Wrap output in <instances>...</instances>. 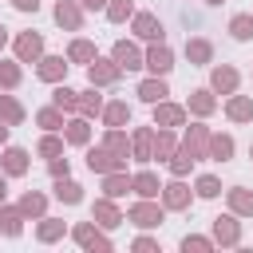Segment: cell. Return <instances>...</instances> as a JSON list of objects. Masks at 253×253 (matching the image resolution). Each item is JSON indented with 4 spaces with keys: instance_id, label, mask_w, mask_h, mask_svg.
Wrapping results in <instances>:
<instances>
[{
    "instance_id": "cell-1",
    "label": "cell",
    "mask_w": 253,
    "mask_h": 253,
    "mask_svg": "<svg viewBox=\"0 0 253 253\" xmlns=\"http://www.w3.org/2000/svg\"><path fill=\"white\" fill-rule=\"evenodd\" d=\"M67 237H71L83 253H115L111 233H107V229H99L95 221H75V225L67 229Z\"/></svg>"
},
{
    "instance_id": "cell-2",
    "label": "cell",
    "mask_w": 253,
    "mask_h": 253,
    "mask_svg": "<svg viewBox=\"0 0 253 253\" xmlns=\"http://www.w3.org/2000/svg\"><path fill=\"white\" fill-rule=\"evenodd\" d=\"M126 221H130L134 229H158V225L166 221V210H162L158 198H134L130 210H126Z\"/></svg>"
},
{
    "instance_id": "cell-3",
    "label": "cell",
    "mask_w": 253,
    "mask_h": 253,
    "mask_svg": "<svg viewBox=\"0 0 253 253\" xmlns=\"http://www.w3.org/2000/svg\"><path fill=\"white\" fill-rule=\"evenodd\" d=\"M158 202L166 213H186L194 206V186H186V178H170V182H162Z\"/></svg>"
},
{
    "instance_id": "cell-4",
    "label": "cell",
    "mask_w": 253,
    "mask_h": 253,
    "mask_svg": "<svg viewBox=\"0 0 253 253\" xmlns=\"http://www.w3.org/2000/svg\"><path fill=\"white\" fill-rule=\"evenodd\" d=\"M210 237H213V245L217 249H241V217L237 213H217L213 221H210Z\"/></svg>"
},
{
    "instance_id": "cell-5",
    "label": "cell",
    "mask_w": 253,
    "mask_h": 253,
    "mask_svg": "<svg viewBox=\"0 0 253 253\" xmlns=\"http://www.w3.org/2000/svg\"><path fill=\"white\" fill-rule=\"evenodd\" d=\"M142 71L146 75H170L174 71V47L166 40H154L142 47Z\"/></svg>"
},
{
    "instance_id": "cell-6",
    "label": "cell",
    "mask_w": 253,
    "mask_h": 253,
    "mask_svg": "<svg viewBox=\"0 0 253 253\" xmlns=\"http://www.w3.org/2000/svg\"><path fill=\"white\" fill-rule=\"evenodd\" d=\"M43 51H47V43H43V32L28 28V32H16V36H12V55H16L20 63H36Z\"/></svg>"
},
{
    "instance_id": "cell-7",
    "label": "cell",
    "mask_w": 253,
    "mask_h": 253,
    "mask_svg": "<svg viewBox=\"0 0 253 253\" xmlns=\"http://www.w3.org/2000/svg\"><path fill=\"white\" fill-rule=\"evenodd\" d=\"M186 119H190L186 103H174V99H158V103L150 107V123H154V126H170V130H182V126H186Z\"/></svg>"
},
{
    "instance_id": "cell-8",
    "label": "cell",
    "mask_w": 253,
    "mask_h": 253,
    "mask_svg": "<svg viewBox=\"0 0 253 253\" xmlns=\"http://www.w3.org/2000/svg\"><path fill=\"white\" fill-rule=\"evenodd\" d=\"M119 79H123V67H119L111 55H95V59L87 63V83H91V87L103 91V87H115Z\"/></svg>"
},
{
    "instance_id": "cell-9",
    "label": "cell",
    "mask_w": 253,
    "mask_h": 253,
    "mask_svg": "<svg viewBox=\"0 0 253 253\" xmlns=\"http://www.w3.org/2000/svg\"><path fill=\"white\" fill-rule=\"evenodd\" d=\"M83 150H87V154H83L87 170H91V174H99V178H103V174H111V170H126V158L111 154V150H107L103 142H99V146H91V142H87Z\"/></svg>"
},
{
    "instance_id": "cell-10",
    "label": "cell",
    "mask_w": 253,
    "mask_h": 253,
    "mask_svg": "<svg viewBox=\"0 0 253 253\" xmlns=\"http://www.w3.org/2000/svg\"><path fill=\"white\" fill-rule=\"evenodd\" d=\"M0 170H4L8 178H24V174H32V150H28V146H12V142H4V146H0Z\"/></svg>"
},
{
    "instance_id": "cell-11",
    "label": "cell",
    "mask_w": 253,
    "mask_h": 253,
    "mask_svg": "<svg viewBox=\"0 0 253 253\" xmlns=\"http://www.w3.org/2000/svg\"><path fill=\"white\" fill-rule=\"evenodd\" d=\"M91 221H95L99 229H107V233H111V229H119V225L126 221V213L119 210V202H115V198L99 194V198L91 202Z\"/></svg>"
},
{
    "instance_id": "cell-12",
    "label": "cell",
    "mask_w": 253,
    "mask_h": 253,
    "mask_svg": "<svg viewBox=\"0 0 253 253\" xmlns=\"http://www.w3.org/2000/svg\"><path fill=\"white\" fill-rule=\"evenodd\" d=\"M126 24H130V32H134V40H138V43L166 40V28H162V20H158L154 12H138V8H134V16H130Z\"/></svg>"
},
{
    "instance_id": "cell-13",
    "label": "cell",
    "mask_w": 253,
    "mask_h": 253,
    "mask_svg": "<svg viewBox=\"0 0 253 253\" xmlns=\"http://www.w3.org/2000/svg\"><path fill=\"white\" fill-rule=\"evenodd\" d=\"M213 95H233L241 91V71L233 63H210V83H206Z\"/></svg>"
},
{
    "instance_id": "cell-14",
    "label": "cell",
    "mask_w": 253,
    "mask_h": 253,
    "mask_svg": "<svg viewBox=\"0 0 253 253\" xmlns=\"http://www.w3.org/2000/svg\"><path fill=\"white\" fill-rule=\"evenodd\" d=\"M178 142H182V146L202 162V158H206V146H210V126H206V119H194V123L186 119V126H182V134H178Z\"/></svg>"
},
{
    "instance_id": "cell-15",
    "label": "cell",
    "mask_w": 253,
    "mask_h": 253,
    "mask_svg": "<svg viewBox=\"0 0 253 253\" xmlns=\"http://www.w3.org/2000/svg\"><path fill=\"white\" fill-rule=\"evenodd\" d=\"M51 20H55L63 32H83V24H87V12H83V4H79V0H55V8H51Z\"/></svg>"
},
{
    "instance_id": "cell-16",
    "label": "cell",
    "mask_w": 253,
    "mask_h": 253,
    "mask_svg": "<svg viewBox=\"0 0 253 253\" xmlns=\"http://www.w3.org/2000/svg\"><path fill=\"white\" fill-rule=\"evenodd\" d=\"M67 71H71L67 55H47V51H43V55L36 59V79H40V83H51V87H55V83L67 79Z\"/></svg>"
},
{
    "instance_id": "cell-17",
    "label": "cell",
    "mask_w": 253,
    "mask_h": 253,
    "mask_svg": "<svg viewBox=\"0 0 253 253\" xmlns=\"http://www.w3.org/2000/svg\"><path fill=\"white\" fill-rule=\"evenodd\" d=\"M233 154H237V138H233L229 130H210L206 158H210V162H217V166H225V162H233Z\"/></svg>"
},
{
    "instance_id": "cell-18",
    "label": "cell",
    "mask_w": 253,
    "mask_h": 253,
    "mask_svg": "<svg viewBox=\"0 0 253 253\" xmlns=\"http://www.w3.org/2000/svg\"><path fill=\"white\" fill-rule=\"evenodd\" d=\"M182 55H186L190 67H210V63H213V40H210V36H186Z\"/></svg>"
},
{
    "instance_id": "cell-19",
    "label": "cell",
    "mask_w": 253,
    "mask_h": 253,
    "mask_svg": "<svg viewBox=\"0 0 253 253\" xmlns=\"http://www.w3.org/2000/svg\"><path fill=\"white\" fill-rule=\"evenodd\" d=\"M111 59L123 67V75L126 71H142V47H138V40H115Z\"/></svg>"
},
{
    "instance_id": "cell-20",
    "label": "cell",
    "mask_w": 253,
    "mask_h": 253,
    "mask_svg": "<svg viewBox=\"0 0 253 253\" xmlns=\"http://www.w3.org/2000/svg\"><path fill=\"white\" fill-rule=\"evenodd\" d=\"M221 111H225V119H229L233 126H245V123H253V95L233 91V95H225Z\"/></svg>"
},
{
    "instance_id": "cell-21",
    "label": "cell",
    "mask_w": 253,
    "mask_h": 253,
    "mask_svg": "<svg viewBox=\"0 0 253 253\" xmlns=\"http://www.w3.org/2000/svg\"><path fill=\"white\" fill-rule=\"evenodd\" d=\"M217 107H221V99H217L210 87H194V91L186 95V111H190L194 119H210Z\"/></svg>"
},
{
    "instance_id": "cell-22",
    "label": "cell",
    "mask_w": 253,
    "mask_h": 253,
    "mask_svg": "<svg viewBox=\"0 0 253 253\" xmlns=\"http://www.w3.org/2000/svg\"><path fill=\"white\" fill-rule=\"evenodd\" d=\"M91 134H95V126H91V119H83V115H67V123H63V142L67 146H87L91 142Z\"/></svg>"
},
{
    "instance_id": "cell-23",
    "label": "cell",
    "mask_w": 253,
    "mask_h": 253,
    "mask_svg": "<svg viewBox=\"0 0 253 253\" xmlns=\"http://www.w3.org/2000/svg\"><path fill=\"white\" fill-rule=\"evenodd\" d=\"M134 95H138V103L154 107L158 99H166V95H170V83H166V75H146V79H138Z\"/></svg>"
},
{
    "instance_id": "cell-24",
    "label": "cell",
    "mask_w": 253,
    "mask_h": 253,
    "mask_svg": "<svg viewBox=\"0 0 253 253\" xmlns=\"http://www.w3.org/2000/svg\"><path fill=\"white\" fill-rule=\"evenodd\" d=\"M130 119H134V111H130L126 99H107L103 111H99V123L103 126H130Z\"/></svg>"
},
{
    "instance_id": "cell-25",
    "label": "cell",
    "mask_w": 253,
    "mask_h": 253,
    "mask_svg": "<svg viewBox=\"0 0 253 253\" xmlns=\"http://www.w3.org/2000/svg\"><path fill=\"white\" fill-rule=\"evenodd\" d=\"M150 150H154V123L150 126H134L130 130V162H150Z\"/></svg>"
},
{
    "instance_id": "cell-26",
    "label": "cell",
    "mask_w": 253,
    "mask_h": 253,
    "mask_svg": "<svg viewBox=\"0 0 253 253\" xmlns=\"http://www.w3.org/2000/svg\"><path fill=\"white\" fill-rule=\"evenodd\" d=\"M67 229H71V225H67L63 217L43 213V217L36 221V241H40V245H55V241H63V237H67Z\"/></svg>"
},
{
    "instance_id": "cell-27",
    "label": "cell",
    "mask_w": 253,
    "mask_h": 253,
    "mask_svg": "<svg viewBox=\"0 0 253 253\" xmlns=\"http://www.w3.org/2000/svg\"><path fill=\"white\" fill-rule=\"evenodd\" d=\"M225 210L237 217H253V190L249 186H225Z\"/></svg>"
},
{
    "instance_id": "cell-28",
    "label": "cell",
    "mask_w": 253,
    "mask_h": 253,
    "mask_svg": "<svg viewBox=\"0 0 253 253\" xmlns=\"http://www.w3.org/2000/svg\"><path fill=\"white\" fill-rule=\"evenodd\" d=\"M16 210L24 213V221H40L47 213V194L43 190H24L20 202H16Z\"/></svg>"
},
{
    "instance_id": "cell-29",
    "label": "cell",
    "mask_w": 253,
    "mask_h": 253,
    "mask_svg": "<svg viewBox=\"0 0 253 253\" xmlns=\"http://www.w3.org/2000/svg\"><path fill=\"white\" fill-rule=\"evenodd\" d=\"M111 154H119V158H126L130 162V130L126 126H103V138H99Z\"/></svg>"
},
{
    "instance_id": "cell-30",
    "label": "cell",
    "mask_w": 253,
    "mask_h": 253,
    "mask_svg": "<svg viewBox=\"0 0 253 253\" xmlns=\"http://www.w3.org/2000/svg\"><path fill=\"white\" fill-rule=\"evenodd\" d=\"M174 150H178V130H170V126H154V150H150V162H166Z\"/></svg>"
},
{
    "instance_id": "cell-31",
    "label": "cell",
    "mask_w": 253,
    "mask_h": 253,
    "mask_svg": "<svg viewBox=\"0 0 253 253\" xmlns=\"http://www.w3.org/2000/svg\"><path fill=\"white\" fill-rule=\"evenodd\" d=\"M158 190H162V182H158L154 170L142 166V170L130 174V194H134V198H158Z\"/></svg>"
},
{
    "instance_id": "cell-32",
    "label": "cell",
    "mask_w": 253,
    "mask_h": 253,
    "mask_svg": "<svg viewBox=\"0 0 253 253\" xmlns=\"http://www.w3.org/2000/svg\"><path fill=\"white\" fill-rule=\"evenodd\" d=\"M51 198L59 202V206H79L83 202V186L67 174V178H55V186H51Z\"/></svg>"
},
{
    "instance_id": "cell-33",
    "label": "cell",
    "mask_w": 253,
    "mask_h": 253,
    "mask_svg": "<svg viewBox=\"0 0 253 253\" xmlns=\"http://www.w3.org/2000/svg\"><path fill=\"white\" fill-rule=\"evenodd\" d=\"M95 55H99V47H95L87 36H75V40L67 43V63H75V67H87Z\"/></svg>"
},
{
    "instance_id": "cell-34",
    "label": "cell",
    "mask_w": 253,
    "mask_h": 253,
    "mask_svg": "<svg viewBox=\"0 0 253 253\" xmlns=\"http://www.w3.org/2000/svg\"><path fill=\"white\" fill-rule=\"evenodd\" d=\"M51 103H55L63 115H79V91H75V87H67V79L51 87Z\"/></svg>"
},
{
    "instance_id": "cell-35",
    "label": "cell",
    "mask_w": 253,
    "mask_h": 253,
    "mask_svg": "<svg viewBox=\"0 0 253 253\" xmlns=\"http://www.w3.org/2000/svg\"><path fill=\"white\" fill-rule=\"evenodd\" d=\"M0 119L8 123V126H20L24 119H28V111H24V103L12 95V91H0Z\"/></svg>"
},
{
    "instance_id": "cell-36",
    "label": "cell",
    "mask_w": 253,
    "mask_h": 253,
    "mask_svg": "<svg viewBox=\"0 0 253 253\" xmlns=\"http://www.w3.org/2000/svg\"><path fill=\"white\" fill-rule=\"evenodd\" d=\"M194 166H198V158H194V154H190V150H186L182 142H178V150H174V154L166 158V170H170V178H186V174H190Z\"/></svg>"
},
{
    "instance_id": "cell-37",
    "label": "cell",
    "mask_w": 253,
    "mask_h": 253,
    "mask_svg": "<svg viewBox=\"0 0 253 253\" xmlns=\"http://www.w3.org/2000/svg\"><path fill=\"white\" fill-rule=\"evenodd\" d=\"M103 194L115 198V202L126 198V194H130V174H126V170H111V174H103Z\"/></svg>"
},
{
    "instance_id": "cell-38",
    "label": "cell",
    "mask_w": 253,
    "mask_h": 253,
    "mask_svg": "<svg viewBox=\"0 0 253 253\" xmlns=\"http://www.w3.org/2000/svg\"><path fill=\"white\" fill-rule=\"evenodd\" d=\"M0 233H4V237H12V241L24 233V213H20L16 206H8V202L0 206Z\"/></svg>"
},
{
    "instance_id": "cell-39",
    "label": "cell",
    "mask_w": 253,
    "mask_h": 253,
    "mask_svg": "<svg viewBox=\"0 0 253 253\" xmlns=\"http://www.w3.org/2000/svg\"><path fill=\"white\" fill-rule=\"evenodd\" d=\"M24 83V63L12 55V59H0V91H16Z\"/></svg>"
},
{
    "instance_id": "cell-40",
    "label": "cell",
    "mask_w": 253,
    "mask_h": 253,
    "mask_svg": "<svg viewBox=\"0 0 253 253\" xmlns=\"http://www.w3.org/2000/svg\"><path fill=\"white\" fill-rule=\"evenodd\" d=\"M221 178L217 174H198L194 178V198H202V202H213V198H221Z\"/></svg>"
},
{
    "instance_id": "cell-41",
    "label": "cell",
    "mask_w": 253,
    "mask_h": 253,
    "mask_svg": "<svg viewBox=\"0 0 253 253\" xmlns=\"http://www.w3.org/2000/svg\"><path fill=\"white\" fill-rule=\"evenodd\" d=\"M103 103H107V99L99 95V87L79 91V115H83V119H91V123H95V119H99V111H103Z\"/></svg>"
},
{
    "instance_id": "cell-42",
    "label": "cell",
    "mask_w": 253,
    "mask_h": 253,
    "mask_svg": "<svg viewBox=\"0 0 253 253\" xmlns=\"http://www.w3.org/2000/svg\"><path fill=\"white\" fill-rule=\"evenodd\" d=\"M63 123H67V115H63L55 103H47V107L36 111V126H40V130H63Z\"/></svg>"
},
{
    "instance_id": "cell-43",
    "label": "cell",
    "mask_w": 253,
    "mask_h": 253,
    "mask_svg": "<svg viewBox=\"0 0 253 253\" xmlns=\"http://www.w3.org/2000/svg\"><path fill=\"white\" fill-rule=\"evenodd\" d=\"M63 130H43L40 134V142H36V154L40 158H55V154H63Z\"/></svg>"
},
{
    "instance_id": "cell-44",
    "label": "cell",
    "mask_w": 253,
    "mask_h": 253,
    "mask_svg": "<svg viewBox=\"0 0 253 253\" xmlns=\"http://www.w3.org/2000/svg\"><path fill=\"white\" fill-rule=\"evenodd\" d=\"M229 36L237 43H249L253 40V12H233L229 16Z\"/></svg>"
},
{
    "instance_id": "cell-45",
    "label": "cell",
    "mask_w": 253,
    "mask_h": 253,
    "mask_svg": "<svg viewBox=\"0 0 253 253\" xmlns=\"http://www.w3.org/2000/svg\"><path fill=\"white\" fill-rule=\"evenodd\" d=\"M178 249H182V253H213L217 245H213L210 233H186V237L178 241Z\"/></svg>"
},
{
    "instance_id": "cell-46",
    "label": "cell",
    "mask_w": 253,
    "mask_h": 253,
    "mask_svg": "<svg viewBox=\"0 0 253 253\" xmlns=\"http://www.w3.org/2000/svg\"><path fill=\"white\" fill-rule=\"evenodd\" d=\"M103 16H107L111 24H126V20L134 16V0H107Z\"/></svg>"
},
{
    "instance_id": "cell-47",
    "label": "cell",
    "mask_w": 253,
    "mask_h": 253,
    "mask_svg": "<svg viewBox=\"0 0 253 253\" xmlns=\"http://www.w3.org/2000/svg\"><path fill=\"white\" fill-rule=\"evenodd\" d=\"M130 253H162L158 237H150V229H138V237L130 241Z\"/></svg>"
},
{
    "instance_id": "cell-48",
    "label": "cell",
    "mask_w": 253,
    "mask_h": 253,
    "mask_svg": "<svg viewBox=\"0 0 253 253\" xmlns=\"http://www.w3.org/2000/svg\"><path fill=\"white\" fill-rule=\"evenodd\" d=\"M47 174H51V182H55V178H67V174H71V158H63V154L47 158Z\"/></svg>"
},
{
    "instance_id": "cell-49",
    "label": "cell",
    "mask_w": 253,
    "mask_h": 253,
    "mask_svg": "<svg viewBox=\"0 0 253 253\" xmlns=\"http://www.w3.org/2000/svg\"><path fill=\"white\" fill-rule=\"evenodd\" d=\"M8 4H12L16 12H24V16H36V12H40V0H8Z\"/></svg>"
},
{
    "instance_id": "cell-50",
    "label": "cell",
    "mask_w": 253,
    "mask_h": 253,
    "mask_svg": "<svg viewBox=\"0 0 253 253\" xmlns=\"http://www.w3.org/2000/svg\"><path fill=\"white\" fill-rule=\"evenodd\" d=\"M83 4V12H103L107 8V0H79Z\"/></svg>"
},
{
    "instance_id": "cell-51",
    "label": "cell",
    "mask_w": 253,
    "mask_h": 253,
    "mask_svg": "<svg viewBox=\"0 0 253 253\" xmlns=\"http://www.w3.org/2000/svg\"><path fill=\"white\" fill-rule=\"evenodd\" d=\"M4 202H8V174L0 170V206H4Z\"/></svg>"
},
{
    "instance_id": "cell-52",
    "label": "cell",
    "mask_w": 253,
    "mask_h": 253,
    "mask_svg": "<svg viewBox=\"0 0 253 253\" xmlns=\"http://www.w3.org/2000/svg\"><path fill=\"white\" fill-rule=\"evenodd\" d=\"M8 134H12V126H8V123H4V119H0V146H4V142H8Z\"/></svg>"
},
{
    "instance_id": "cell-53",
    "label": "cell",
    "mask_w": 253,
    "mask_h": 253,
    "mask_svg": "<svg viewBox=\"0 0 253 253\" xmlns=\"http://www.w3.org/2000/svg\"><path fill=\"white\" fill-rule=\"evenodd\" d=\"M8 43H12V36H8V28H4V24H0V51H4V47H8Z\"/></svg>"
},
{
    "instance_id": "cell-54",
    "label": "cell",
    "mask_w": 253,
    "mask_h": 253,
    "mask_svg": "<svg viewBox=\"0 0 253 253\" xmlns=\"http://www.w3.org/2000/svg\"><path fill=\"white\" fill-rule=\"evenodd\" d=\"M206 4H210V8H221V4H225V0H206Z\"/></svg>"
},
{
    "instance_id": "cell-55",
    "label": "cell",
    "mask_w": 253,
    "mask_h": 253,
    "mask_svg": "<svg viewBox=\"0 0 253 253\" xmlns=\"http://www.w3.org/2000/svg\"><path fill=\"white\" fill-rule=\"evenodd\" d=\"M249 158H253V142H249Z\"/></svg>"
},
{
    "instance_id": "cell-56",
    "label": "cell",
    "mask_w": 253,
    "mask_h": 253,
    "mask_svg": "<svg viewBox=\"0 0 253 253\" xmlns=\"http://www.w3.org/2000/svg\"><path fill=\"white\" fill-rule=\"evenodd\" d=\"M249 75H253V71H249Z\"/></svg>"
}]
</instances>
